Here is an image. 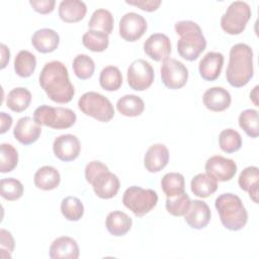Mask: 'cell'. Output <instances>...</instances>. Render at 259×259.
I'll use <instances>...</instances> for the list:
<instances>
[{
	"label": "cell",
	"instance_id": "6da1fadb",
	"mask_svg": "<svg viewBox=\"0 0 259 259\" xmlns=\"http://www.w3.org/2000/svg\"><path fill=\"white\" fill-rule=\"evenodd\" d=\"M39 85L48 97L57 103H68L75 94L67 67L60 61L48 62L40 71Z\"/></svg>",
	"mask_w": 259,
	"mask_h": 259
},
{
	"label": "cell",
	"instance_id": "7a4b0ae2",
	"mask_svg": "<svg viewBox=\"0 0 259 259\" xmlns=\"http://www.w3.org/2000/svg\"><path fill=\"white\" fill-rule=\"evenodd\" d=\"M253 51L243 42L234 45L230 50L226 78L233 87L240 88L248 84L253 77Z\"/></svg>",
	"mask_w": 259,
	"mask_h": 259
},
{
	"label": "cell",
	"instance_id": "3957f363",
	"mask_svg": "<svg viewBox=\"0 0 259 259\" xmlns=\"http://www.w3.org/2000/svg\"><path fill=\"white\" fill-rule=\"evenodd\" d=\"M175 31L180 35L177 41V52L186 61H194L206 48V39L200 26L191 20H180L174 25Z\"/></svg>",
	"mask_w": 259,
	"mask_h": 259
},
{
	"label": "cell",
	"instance_id": "277c9868",
	"mask_svg": "<svg viewBox=\"0 0 259 259\" xmlns=\"http://www.w3.org/2000/svg\"><path fill=\"white\" fill-rule=\"evenodd\" d=\"M214 206L226 229L240 231L247 224L248 213L238 195L234 193H223L217 197Z\"/></svg>",
	"mask_w": 259,
	"mask_h": 259
},
{
	"label": "cell",
	"instance_id": "5b68a950",
	"mask_svg": "<svg viewBox=\"0 0 259 259\" xmlns=\"http://www.w3.org/2000/svg\"><path fill=\"white\" fill-rule=\"evenodd\" d=\"M33 118L39 125L49 126L55 130L71 127L77 119L76 113L66 107H53L40 105L33 112Z\"/></svg>",
	"mask_w": 259,
	"mask_h": 259
},
{
	"label": "cell",
	"instance_id": "8992f818",
	"mask_svg": "<svg viewBox=\"0 0 259 259\" xmlns=\"http://www.w3.org/2000/svg\"><path fill=\"white\" fill-rule=\"evenodd\" d=\"M122 202L136 217L142 218L150 212L158 202V194L153 189L131 186L125 189Z\"/></svg>",
	"mask_w": 259,
	"mask_h": 259
},
{
	"label": "cell",
	"instance_id": "52a82bcc",
	"mask_svg": "<svg viewBox=\"0 0 259 259\" xmlns=\"http://www.w3.org/2000/svg\"><path fill=\"white\" fill-rule=\"evenodd\" d=\"M78 107L84 114L102 122L109 121L114 115V108L109 99L94 91L85 92L78 100Z\"/></svg>",
	"mask_w": 259,
	"mask_h": 259
},
{
	"label": "cell",
	"instance_id": "ba28073f",
	"mask_svg": "<svg viewBox=\"0 0 259 259\" xmlns=\"http://www.w3.org/2000/svg\"><path fill=\"white\" fill-rule=\"evenodd\" d=\"M251 8L245 1H234L222 15L221 26L229 34H240L251 18Z\"/></svg>",
	"mask_w": 259,
	"mask_h": 259
},
{
	"label": "cell",
	"instance_id": "9c48e42d",
	"mask_svg": "<svg viewBox=\"0 0 259 259\" xmlns=\"http://www.w3.org/2000/svg\"><path fill=\"white\" fill-rule=\"evenodd\" d=\"M127 84L136 91L148 89L154 82V69L149 62L143 59L135 60L127 68Z\"/></svg>",
	"mask_w": 259,
	"mask_h": 259
},
{
	"label": "cell",
	"instance_id": "30bf717a",
	"mask_svg": "<svg viewBox=\"0 0 259 259\" xmlns=\"http://www.w3.org/2000/svg\"><path fill=\"white\" fill-rule=\"evenodd\" d=\"M161 79L169 89H179L188 80V70L183 63L176 59L168 58L161 65Z\"/></svg>",
	"mask_w": 259,
	"mask_h": 259
},
{
	"label": "cell",
	"instance_id": "8fae6325",
	"mask_svg": "<svg viewBox=\"0 0 259 259\" xmlns=\"http://www.w3.org/2000/svg\"><path fill=\"white\" fill-rule=\"evenodd\" d=\"M147 21L141 14L127 12L119 20V35L126 41H136L147 30Z\"/></svg>",
	"mask_w": 259,
	"mask_h": 259
},
{
	"label": "cell",
	"instance_id": "7c38bea8",
	"mask_svg": "<svg viewBox=\"0 0 259 259\" xmlns=\"http://www.w3.org/2000/svg\"><path fill=\"white\" fill-rule=\"evenodd\" d=\"M205 173L212 176L217 181H229L237 172V164L234 160L215 155L207 159Z\"/></svg>",
	"mask_w": 259,
	"mask_h": 259
},
{
	"label": "cell",
	"instance_id": "4fadbf2b",
	"mask_svg": "<svg viewBox=\"0 0 259 259\" xmlns=\"http://www.w3.org/2000/svg\"><path fill=\"white\" fill-rule=\"evenodd\" d=\"M81 150V145L78 138L71 134L61 135L55 139L53 151L55 156L64 162L75 160Z\"/></svg>",
	"mask_w": 259,
	"mask_h": 259
},
{
	"label": "cell",
	"instance_id": "5bb4252c",
	"mask_svg": "<svg viewBox=\"0 0 259 259\" xmlns=\"http://www.w3.org/2000/svg\"><path fill=\"white\" fill-rule=\"evenodd\" d=\"M144 52L152 60L163 62L171 53L170 38L164 33H153L145 40Z\"/></svg>",
	"mask_w": 259,
	"mask_h": 259
},
{
	"label": "cell",
	"instance_id": "9a60e30c",
	"mask_svg": "<svg viewBox=\"0 0 259 259\" xmlns=\"http://www.w3.org/2000/svg\"><path fill=\"white\" fill-rule=\"evenodd\" d=\"M91 184L95 194L102 199L112 198L117 194L120 187L118 177L109 170L98 174Z\"/></svg>",
	"mask_w": 259,
	"mask_h": 259
},
{
	"label": "cell",
	"instance_id": "2e32d148",
	"mask_svg": "<svg viewBox=\"0 0 259 259\" xmlns=\"http://www.w3.org/2000/svg\"><path fill=\"white\" fill-rule=\"evenodd\" d=\"M41 134L40 125L29 116H23L16 122L13 136L14 138L23 145H30L36 142Z\"/></svg>",
	"mask_w": 259,
	"mask_h": 259
},
{
	"label": "cell",
	"instance_id": "e0dca14e",
	"mask_svg": "<svg viewBox=\"0 0 259 259\" xmlns=\"http://www.w3.org/2000/svg\"><path fill=\"white\" fill-rule=\"evenodd\" d=\"M211 212L206 202L194 199L191 200L187 212L184 214L185 222L188 226L195 230H201L207 226L210 221Z\"/></svg>",
	"mask_w": 259,
	"mask_h": 259
},
{
	"label": "cell",
	"instance_id": "ac0fdd59",
	"mask_svg": "<svg viewBox=\"0 0 259 259\" xmlns=\"http://www.w3.org/2000/svg\"><path fill=\"white\" fill-rule=\"evenodd\" d=\"M224 65V56L219 52L206 53L198 64V71L202 79L214 81L219 78Z\"/></svg>",
	"mask_w": 259,
	"mask_h": 259
},
{
	"label": "cell",
	"instance_id": "d6986e66",
	"mask_svg": "<svg viewBox=\"0 0 259 259\" xmlns=\"http://www.w3.org/2000/svg\"><path fill=\"white\" fill-rule=\"evenodd\" d=\"M169 162V151L163 144H154L146 152L144 157L145 168L151 172L156 173L164 169Z\"/></svg>",
	"mask_w": 259,
	"mask_h": 259
},
{
	"label": "cell",
	"instance_id": "ffe728a7",
	"mask_svg": "<svg viewBox=\"0 0 259 259\" xmlns=\"http://www.w3.org/2000/svg\"><path fill=\"white\" fill-rule=\"evenodd\" d=\"M79 253L77 242L68 236L57 238L50 246V257L52 259H77Z\"/></svg>",
	"mask_w": 259,
	"mask_h": 259
},
{
	"label": "cell",
	"instance_id": "44dd1931",
	"mask_svg": "<svg viewBox=\"0 0 259 259\" xmlns=\"http://www.w3.org/2000/svg\"><path fill=\"white\" fill-rule=\"evenodd\" d=\"M202 101L207 109L220 112L226 110L231 105L232 97L227 89L223 87H211L203 93Z\"/></svg>",
	"mask_w": 259,
	"mask_h": 259
},
{
	"label": "cell",
	"instance_id": "7402d4cb",
	"mask_svg": "<svg viewBox=\"0 0 259 259\" xmlns=\"http://www.w3.org/2000/svg\"><path fill=\"white\" fill-rule=\"evenodd\" d=\"M31 44L37 52L48 54L54 52L58 48L60 36L54 29L40 28L32 34Z\"/></svg>",
	"mask_w": 259,
	"mask_h": 259
},
{
	"label": "cell",
	"instance_id": "603a6c76",
	"mask_svg": "<svg viewBox=\"0 0 259 259\" xmlns=\"http://www.w3.org/2000/svg\"><path fill=\"white\" fill-rule=\"evenodd\" d=\"M87 6L80 0H63L59 4V16L68 23L78 22L84 18Z\"/></svg>",
	"mask_w": 259,
	"mask_h": 259
},
{
	"label": "cell",
	"instance_id": "cb8c5ba5",
	"mask_svg": "<svg viewBox=\"0 0 259 259\" xmlns=\"http://www.w3.org/2000/svg\"><path fill=\"white\" fill-rule=\"evenodd\" d=\"M133 220L123 211L114 210L107 214L105 227L109 234L115 237L124 236L132 228Z\"/></svg>",
	"mask_w": 259,
	"mask_h": 259
},
{
	"label": "cell",
	"instance_id": "d4e9b609",
	"mask_svg": "<svg viewBox=\"0 0 259 259\" xmlns=\"http://www.w3.org/2000/svg\"><path fill=\"white\" fill-rule=\"evenodd\" d=\"M258 179H259V169L256 166H249L245 168L239 176L238 183L242 190L247 191L250 198L258 203Z\"/></svg>",
	"mask_w": 259,
	"mask_h": 259
},
{
	"label": "cell",
	"instance_id": "484cf974",
	"mask_svg": "<svg viewBox=\"0 0 259 259\" xmlns=\"http://www.w3.org/2000/svg\"><path fill=\"white\" fill-rule=\"evenodd\" d=\"M34 185L41 190H53L57 188L61 181L59 171L52 166H42L34 174Z\"/></svg>",
	"mask_w": 259,
	"mask_h": 259
},
{
	"label": "cell",
	"instance_id": "4316f807",
	"mask_svg": "<svg viewBox=\"0 0 259 259\" xmlns=\"http://www.w3.org/2000/svg\"><path fill=\"white\" fill-rule=\"evenodd\" d=\"M190 188L194 195L205 198L217 191L218 181L207 173H199L191 179Z\"/></svg>",
	"mask_w": 259,
	"mask_h": 259
},
{
	"label": "cell",
	"instance_id": "83f0119b",
	"mask_svg": "<svg viewBox=\"0 0 259 259\" xmlns=\"http://www.w3.org/2000/svg\"><path fill=\"white\" fill-rule=\"evenodd\" d=\"M116 109L124 116H139L145 109V103L140 96L126 94L117 100Z\"/></svg>",
	"mask_w": 259,
	"mask_h": 259
},
{
	"label": "cell",
	"instance_id": "f1b7e54d",
	"mask_svg": "<svg viewBox=\"0 0 259 259\" xmlns=\"http://www.w3.org/2000/svg\"><path fill=\"white\" fill-rule=\"evenodd\" d=\"M31 101V93L24 87L13 88L7 95L6 104L12 111L21 112L25 110Z\"/></svg>",
	"mask_w": 259,
	"mask_h": 259
},
{
	"label": "cell",
	"instance_id": "f546056e",
	"mask_svg": "<svg viewBox=\"0 0 259 259\" xmlns=\"http://www.w3.org/2000/svg\"><path fill=\"white\" fill-rule=\"evenodd\" d=\"M114 19L111 12L107 9L99 8L96 9L88 22V26L90 29H95L99 31H103L106 34H110L113 29Z\"/></svg>",
	"mask_w": 259,
	"mask_h": 259
},
{
	"label": "cell",
	"instance_id": "4dcf8cb0",
	"mask_svg": "<svg viewBox=\"0 0 259 259\" xmlns=\"http://www.w3.org/2000/svg\"><path fill=\"white\" fill-rule=\"evenodd\" d=\"M161 187L167 197L176 196L185 191V179L178 172H169L163 176Z\"/></svg>",
	"mask_w": 259,
	"mask_h": 259
},
{
	"label": "cell",
	"instance_id": "1f68e13d",
	"mask_svg": "<svg viewBox=\"0 0 259 259\" xmlns=\"http://www.w3.org/2000/svg\"><path fill=\"white\" fill-rule=\"evenodd\" d=\"M35 67L36 59L32 53L26 50L18 52L14 59V70L18 76L22 78H27L31 76L35 70Z\"/></svg>",
	"mask_w": 259,
	"mask_h": 259
},
{
	"label": "cell",
	"instance_id": "d6a6232c",
	"mask_svg": "<svg viewBox=\"0 0 259 259\" xmlns=\"http://www.w3.org/2000/svg\"><path fill=\"white\" fill-rule=\"evenodd\" d=\"M82 42L85 48L91 52L100 53L107 49L109 44L108 34L103 31L89 29L82 36Z\"/></svg>",
	"mask_w": 259,
	"mask_h": 259
},
{
	"label": "cell",
	"instance_id": "836d02e7",
	"mask_svg": "<svg viewBox=\"0 0 259 259\" xmlns=\"http://www.w3.org/2000/svg\"><path fill=\"white\" fill-rule=\"evenodd\" d=\"M99 84L106 91H115L122 84V75L115 66H106L99 75Z\"/></svg>",
	"mask_w": 259,
	"mask_h": 259
},
{
	"label": "cell",
	"instance_id": "e575fe53",
	"mask_svg": "<svg viewBox=\"0 0 259 259\" xmlns=\"http://www.w3.org/2000/svg\"><path fill=\"white\" fill-rule=\"evenodd\" d=\"M219 145L221 150L225 153H235L241 149V135L233 128H226L222 131L219 135Z\"/></svg>",
	"mask_w": 259,
	"mask_h": 259
},
{
	"label": "cell",
	"instance_id": "d590c367",
	"mask_svg": "<svg viewBox=\"0 0 259 259\" xmlns=\"http://www.w3.org/2000/svg\"><path fill=\"white\" fill-rule=\"evenodd\" d=\"M61 211L68 221L77 222L84 214V206L79 198L67 196L61 202Z\"/></svg>",
	"mask_w": 259,
	"mask_h": 259
},
{
	"label": "cell",
	"instance_id": "8d00e7d4",
	"mask_svg": "<svg viewBox=\"0 0 259 259\" xmlns=\"http://www.w3.org/2000/svg\"><path fill=\"white\" fill-rule=\"evenodd\" d=\"M240 127L251 138L255 139L259 135L258 111L256 109H245L239 115Z\"/></svg>",
	"mask_w": 259,
	"mask_h": 259
},
{
	"label": "cell",
	"instance_id": "74e56055",
	"mask_svg": "<svg viewBox=\"0 0 259 259\" xmlns=\"http://www.w3.org/2000/svg\"><path fill=\"white\" fill-rule=\"evenodd\" d=\"M191 203V199L188 194L184 191L176 196L167 197L166 199V209L167 211L174 217H182L184 215Z\"/></svg>",
	"mask_w": 259,
	"mask_h": 259
},
{
	"label": "cell",
	"instance_id": "f35d334b",
	"mask_svg": "<svg viewBox=\"0 0 259 259\" xmlns=\"http://www.w3.org/2000/svg\"><path fill=\"white\" fill-rule=\"evenodd\" d=\"M72 67L75 75L81 80L89 79L95 70L94 61L85 54L77 55L73 60Z\"/></svg>",
	"mask_w": 259,
	"mask_h": 259
},
{
	"label": "cell",
	"instance_id": "ab89813d",
	"mask_svg": "<svg viewBox=\"0 0 259 259\" xmlns=\"http://www.w3.org/2000/svg\"><path fill=\"white\" fill-rule=\"evenodd\" d=\"M0 172L7 173L14 170L18 163L17 150L10 144H1L0 146Z\"/></svg>",
	"mask_w": 259,
	"mask_h": 259
},
{
	"label": "cell",
	"instance_id": "60d3db41",
	"mask_svg": "<svg viewBox=\"0 0 259 259\" xmlns=\"http://www.w3.org/2000/svg\"><path fill=\"white\" fill-rule=\"evenodd\" d=\"M0 193L8 201L17 200L23 194V185L15 178H3L0 181Z\"/></svg>",
	"mask_w": 259,
	"mask_h": 259
},
{
	"label": "cell",
	"instance_id": "b9f144b4",
	"mask_svg": "<svg viewBox=\"0 0 259 259\" xmlns=\"http://www.w3.org/2000/svg\"><path fill=\"white\" fill-rule=\"evenodd\" d=\"M107 170H108V167L105 164H103L102 162H100V161L94 160V161L89 162L86 165V167H85V178H86V181L91 184L93 179L98 174H100L101 172L107 171Z\"/></svg>",
	"mask_w": 259,
	"mask_h": 259
},
{
	"label": "cell",
	"instance_id": "7bdbcfd3",
	"mask_svg": "<svg viewBox=\"0 0 259 259\" xmlns=\"http://www.w3.org/2000/svg\"><path fill=\"white\" fill-rule=\"evenodd\" d=\"M125 3L137 6L144 11L152 12L159 8L161 0H126Z\"/></svg>",
	"mask_w": 259,
	"mask_h": 259
},
{
	"label": "cell",
	"instance_id": "ee69618b",
	"mask_svg": "<svg viewBox=\"0 0 259 259\" xmlns=\"http://www.w3.org/2000/svg\"><path fill=\"white\" fill-rule=\"evenodd\" d=\"M29 4L32 6V8L36 12L40 14H48L54 10L56 1L55 0H30Z\"/></svg>",
	"mask_w": 259,
	"mask_h": 259
},
{
	"label": "cell",
	"instance_id": "f6af8a7d",
	"mask_svg": "<svg viewBox=\"0 0 259 259\" xmlns=\"http://www.w3.org/2000/svg\"><path fill=\"white\" fill-rule=\"evenodd\" d=\"M0 246H1V249H0L1 252L7 251L11 254L14 250V239L11 233L4 229L0 230Z\"/></svg>",
	"mask_w": 259,
	"mask_h": 259
},
{
	"label": "cell",
	"instance_id": "bcb514c9",
	"mask_svg": "<svg viewBox=\"0 0 259 259\" xmlns=\"http://www.w3.org/2000/svg\"><path fill=\"white\" fill-rule=\"evenodd\" d=\"M0 118H1V131H0V133L4 134L11 126L12 117L9 114L2 111V112H0Z\"/></svg>",
	"mask_w": 259,
	"mask_h": 259
},
{
	"label": "cell",
	"instance_id": "7dc6e473",
	"mask_svg": "<svg viewBox=\"0 0 259 259\" xmlns=\"http://www.w3.org/2000/svg\"><path fill=\"white\" fill-rule=\"evenodd\" d=\"M1 55H2V58H1V69H4L6 67L7 63L9 62V57H10L9 49L4 44H1Z\"/></svg>",
	"mask_w": 259,
	"mask_h": 259
},
{
	"label": "cell",
	"instance_id": "c3c4849f",
	"mask_svg": "<svg viewBox=\"0 0 259 259\" xmlns=\"http://www.w3.org/2000/svg\"><path fill=\"white\" fill-rule=\"evenodd\" d=\"M258 86H255L254 87V89H253V91L250 93V99L253 101V103L256 105V106H259L258 105V101H257V96H258V94H257V91H258Z\"/></svg>",
	"mask_w": 259,
	"mask_h": 259
}]
</instances>
